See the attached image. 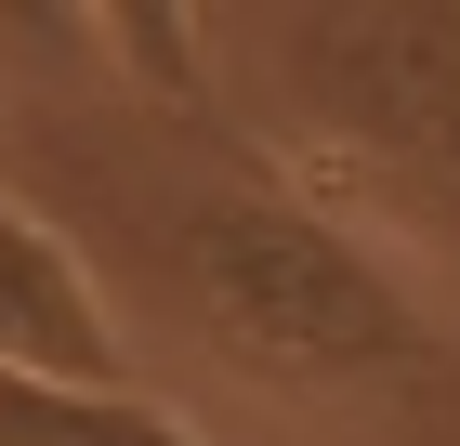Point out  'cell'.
<instances>
[{"mask_svg": "<svg viewBox=\"0 0 460 446\" xmlns=\"http://www.w3.org/2000/svg\"><path fill=\"white\" fill-rule=\"evenodd\" d=\"M158 289L184 342L263 407L368 420V433H434L460 407V342L447 315L408 289L368 223L289 171H211L158 210Z\"/></svg>", "mask_w": 460, "mask_h": 446, "instance_id": "cell-1", "label": "cell"}, {"mask_svg": "<svg viewBox=\"0 0 460 446\" xmlns=\"http://www.w3.org/2000/svg\"><path fill=\"white\" fill-rule=\"evenodd\" d=\"M263 79L289 184L368 237L460 249V0H277Z\"/></svg>", "mask_w": 460, "mask_h": 446, "instance_id": "cell-2", "label": "cell"}, {"mask_svg": "<svg viewBox=\"0 0 460 446\" xmlns=\"http://www.w3.org/2000/svg\"><path fill=\"white\" fill-rule=\"evenodd\" d=\"M0 380H79V394H158L132 354L106 263L40 197H0Z\"/></svg>", "mask_w": 460, "mask_h": 446, "instance_id": "cell-3", "label": "cell"}, {"mask_svg": "<svg viewBox=\"0 0 460 446\" xmlns=\"http://www.w3.org/2000/svg\"><path fill=\"white\" fill-rule=\"evenodd\" d=\"M0 446H224L172 394H79V380H0Z\"/></svg>", "mask_w": 460, "mask_h": 446, "instance_id": "cell-4", "label": "cell"}, {"mask_svg": "<svg viewBox=\"0 0 460 446\" xmlns=\"http://www.w3.org/2000/svg\"><path fill=\"white\" fill-rule=\"evenodd\" d=\"M93 39L106 66L158 105H198V0H93Z\"/></svg>", "mask_w": 460, "mask_h": 446, "instance_id": "cell-5", "label": "cell"}, {"mask_svg": "<svg viewBox=\"0 0 460 446\" xmlns=\"http://www.w3.org/2000/svg\"><path fill=\"white\" fill-rule=\"evenodd\" d=\"M0 53L13 66H93V0H0Z\"/></svg>", "mask_w": 460, "mask_h": 446, "instance_id": "cell-6", "label": "cell"}]
</instances>
